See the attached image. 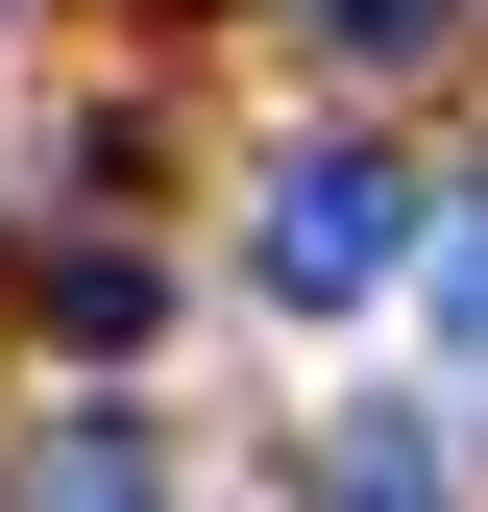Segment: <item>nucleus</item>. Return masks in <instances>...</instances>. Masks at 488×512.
I'll list each match as a JSON object with an SVG mask.
<instances>
[{
	"instance_id": "obj_2",
	"label": "nucleus",
	"mask_w": 488,
	"mask_h": 512,
	"mask_svg": "<svg viewBox=\"0 0 488 512\" xmlns=\"http://www.w3.org/2000/svg\"><path fill=\"white\" fill-rule=\"evenodd\" d=\"M318 512H464V464H440V391H366V415H342V464H318Z\"/></svg>"
},
{
	"instance_id": "obj_3",
	"label": "nucleus",
	"mask_w": 488,
	"mask_h": 512,
	"mask_svg": "<svg viewBox=\"0 0 488 512\" xmlns=\"http://www.w3.org/2000/svg\"><path fill=\"white\" fill-rule=\"evenodd\" d=\"M25 512H171V464H147L122 415H74V439H49V488H25Z\"/></svg>"
},
{
	"instance_id": "obj_5",
	"label": "nucleus",
	"mask_w": 488,
	"mask_h": 512,
	"mask_svg": "<svg viewBox=\"0 0 488 512\" xmlns=\"http://www.w3.org/2000/svg\"><path fill=\"white\" fill-rule=\"evenodd\" d=\"M440 317H464V366H488V220H440Z\"/></svg>"
},
{
	"instance_id": "obj_4",
	"label": "nucleus",
	"mask_w": 488,
	"mask_h": 512,
	"mask_svg": "<svg viewBox=\"0 0 488 512\" xmlns=\"http://www.w3.org/2000/svg\"><path fill=\"white\" fill-rule=\"evenodd\" d=\"M318 25L366 49V74H415V49H440V0H318Z\"/></svg>"
},
{
	"instance_id": "obj_1",
	"label": "nucleus",
	"mask_w": 488,
	"mask_h": 512,
	"mask_svg": "<svg viewBox=\"0 0 488 512\" xmlns=\"http://www.w3.org/2000/svg\"><path fill=\"white\" fill-rule=\"evenodd\" d=\"M244 269H269L293 317H366V293L415 269V171H391V147H318V171H269V244H244Z\"/></svg>"
}]
</instances>
